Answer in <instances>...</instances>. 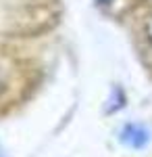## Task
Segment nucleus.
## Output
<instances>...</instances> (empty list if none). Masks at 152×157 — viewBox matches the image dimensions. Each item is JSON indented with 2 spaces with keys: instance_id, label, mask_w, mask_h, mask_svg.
<instances>
[{
  "instance_id": "nucleus-4",
  "label": "nucleus",
  "mask_w": 152,
  "mask_h": 157,
  "mask_svg": "<svg viewBox=\"0 0 152 157\" xmlns=\"http://www.w3.org/2000/svg\"><path fill=\"white\" fill-rule=\"evenodd\" d=\"M0 157H4V153H2V149H0Z\"/></svg>"
},
{
  "instance_id": "nucleus-3",
  "label": "nucleus",
  "mask_w": 152,
  "mask_h": 157,
  "mask_svg": "<svg viewBox=\"0 0 152 157\" xmlns=\"http://www.w3.org/2000/svg\"><path fill=\"white\" fill-rule=\"evenodd\" d=\"M98 2H100V4H108L110 0H98Z\"/></svg>"
},
{
  "instance_id": "nucleus-2",
  "label": "nucleus",
  "mask_w": 152,
  "mask_h": 157,
  "mask_svg": "<svg viewBox=\"0 0 152 157\" xmlns=\"http://www.w3.org/2000/svg\"><path fill=\"white\" fill-rule=\"evenodd\" d=\"M146 34H148V40H150V44H152V17H150V21H148V25H146Z\"/></svg>"
},
{
  "instance_id": "nucleus-1",
  "label": "nucleus",
  "mask_w": 152,
  "mask_h": 157,
  "mask_svg": "<svg viewBox=\"0 0 152 157\" xmlns=\"http://www.w3.org/2000/svg\"><path fill=\"white\" fill-rule=\"evenodd\" d=\"M119 136H121V143L131 147V149H142L150 140V132L142 124H127V126H123V130H121Z\"/></svg>"
},
{
  "instance_id": "nucleus-5",
  "label": "nucleus",
  "mask_w": 152,
  "mask_h": 157,
  "mask_svg": "<svg viewBox=\"0 0 152 157\" xmlns=\"http://www.w3.org/2000/svg\"><path fill=\"white\" fill-rule=\"evenodd\" d=\"M0 84H2V82H0Z\"/></svg>"
}]
</instances>
